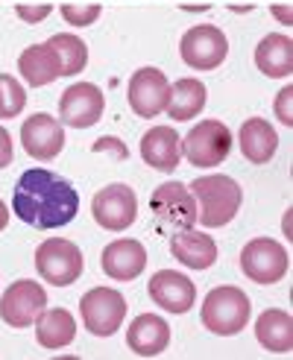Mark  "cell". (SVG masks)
Segmentation results:
<instances>
[{"label": "cell", "instance_id": "obj_1", "mask_svg": "<svg viewBox=\"0 0 293 360\" xmlns=\"http://www.w3.org/2000/svg\"><path fill=\"white\" fill-rule=\"evenodd\" d=\"M12 208L32 229H62L80 214V193L65 176L30 167L15 182Z\"/></svg>", "mask_w": 293, "mask_h": 360}, {"label": "cell", "instance_id": "obj_12", "mask_svg": "<svg viewBox=\"0 0 293 360\" xmlns=\"http://www.w3.org/2000/svg\"><path fill=\"white\" fill-rule=\"evenodd\" d=\"M103 109L106 100L94 82H73L59 97V120L70 129H88V126L100 123Z\"/></svg>", "mask_w": 293, "mask_h": 360}, {"label": "cell", "instance_id": "obj_19", "mask_svg": "<svg viewBox=\"0 0 293 360\" xmlns=\"http://www.w3.org/2000/svg\"><path fill=\"white\" fill-rule=\"evenodd\" d=\"M170 255L188 269H208L217 264V240L206 231L182 229L170 235Z\"/></svg>", "mask_w": 293, "mask_h": 360}, {"label": "cell", "instance_id": "obj_31", "mask_svg": "<svg viewBox=\"0 0 293 360\" xmlns=\"http://www.w3.org/2000/svg\"><path fill=\"white\" fill-rule=\"evenodd\" d=\"M15 12L24 24H42L44 18L53 12V6H47V4H42V6H15Z\"/></svg>", "mask_w": 293, "mask_h": 360}, {"label": "cell", "instance_id": "obj_5", "mask_svg": "<svg viewBox=\"0 0 293 360\" xmlns=\"http://www.w3.org/2000/svg\"><path fill=\"white\" fill-rule=\"evenodd\" d=\"M82 249L65 240V238H50L35 249V273H39L50 287H70L82 276Z\"/></svg>", "mask_w": 293, "mask_h": 360}, {"label": "cell", "instance_id": "obj_7", "mask_svg": "<svg viewBox=\"0 0 293 360\" xmlns=\"http://www.w3.org/2000/svg\"><path fill=\"white\" fill-rule=\"evenodd\" d=\"M80 316L91 337H112L126 319V299L115 287H94L80 299Z\"/></svg>", "mask_w": 293, "mask_h": 360}, {"label": "cell", "instance_id": "obj_24", "mask_svg": "<svg viewBox=\"0 0 293 360\" xmlns=\"http://www.w3.org/2000/svg\"><path fill=\"white\" fill-rule=\"evenodd\" d=\"M255 340L273 354H290L293 349V319L282 308H267L255 319Z\"/></svg>", "mask_w": 293, "mask_h": 360}, {"label": "cell", "instance_id": "obj_21", "mask_svg": "<svg viewBox=\"0 0 293 360\" xmlns=\"http://www.w3.org/2000/svg\"><path fill=\"white\" fill-rule=\"evenodd\" d=\"M255 68L270 79H287L293 74V41L285 32L264 35L255 47Z\"/></svg>", "mask_w": 293, "mask_h": 360}, {"label": "cell", "instance_id": "obj_6", "mask_svg": "<svg viewBox=\"0 0 293 360\" xmlns=\"http://www.w3.org/2000/svg\"><path fill=\"white\" fill-rule=\"evenodd\" d=\"M287 269H290L287 249L273 238H252L241 249V273L261 287L282 281L287 276Z\"/></svg>", "mask_w": 293, "mask_h": 360}, {"label": "cell", "instance_id": "obj_28", "mask_svg": "<svg viewBox=\"0 0 293 360\" xmlns=\"http://www.w3.org/2000/svg\"><path fill=\"white\" fill-rule=\"evenodd\" d=\"M59 12H62V18H65V24H70V27H88V24H94L97 18H100V12H103V6L100 4H88V6H80V4H65V6H59Z\"/></svg>", "mask_w": 293, "mask_h": 360}, {"label": "cell", "instance_id": "obj_4", "mask_svg": "<svg viewBox=\"0 0 293 360\" xmlns=\"http://www.w3.org/2000/svg\"><path fill=\"white\" fill-rule=\"evenodd\" d=\"M229 153H232V132L223 120H214V117L199 120L182 138V155L199 170L220 167L229 158Z\"/></svg>", "mask_w": 293, "mask_h": 360}, {"label": "cell", "instance_id": "obj_25", "mask_svg": "<svg viewBox=\"0 0 293 360\" xmlns=\"http://www.w3.org/2000/svg\"><path fill=\"white\" fill-rule=\"evenodd\" d=\"M18 74H21V79L27 85L42 88V85L56 82L62 77V70L47 44H30L21 56H18Z\"/></svg>", "mask_w": 293, "mask_h": 360}, {"label": "cell", "instance_id": "obj_32", "mask_svg": "<svg viewBox=\"0 0 293 360\" xmlns=\"http://www.w3.org/2000/svg\"><path fill=\"white\" fill-rule=\"evenodd\" d=\"M12 155H15V150H12V135L4 129V126H0V170L12 165Z\"/></svg>", "mask_w": 293, "mask_h": 360}, {"label": "cell", "instance_id": "obj_22", "mask_svg": "<svg viewBox=\"0 0 293 360\" xmlns=\"http://www.w3.org/2000/svg\"><path fill=\"white\" fill-rule=\"evenodd\" d=\"M206 103H208V88H206V82L191 79V77H182V79L170 82V97H168V105H164V112L170 115V120L185 123V120H194L199 112H203Z\"/></svg>", "mask_w": 293, "mask_h": 360}, {"label": "cell", "instance_id": "obj_3", "mask_svg": "<svg viewBox=\"0 0 293 360\" xmlns=\"http://www.w3.org/2000/svg\"><path fill=\"white\" fill-rule=\"evenodd\" d=\"M203 328L214 337H235L241 334L252 319V302L249 296L235 284H220L206 293V302L199 308Z\"/></svg>", "mask_w": 293, "mask_h": 360}, {"label": "cell", "instance_id": "obj_2", "mask_svg": "<svg viewBox=\"0 0 293 360\" xmlns=\"http://www.w3.org/2000/svg\"><path fill=\"white\" fill-rule=\"evenodd\" d=\"M194 202H197V223L206 229H223L229 226L244 202V191L232 176L211 173L197 176L188 185Z\"/></svg>", "mask_w": 293, "mask_h": 360}, {"label": "cell", "instance_id": "obj_18", "mask_svg": "<svg viewBox=\"0 0 293 360\" xmlns=\"http://www.w3.org/2000/svg\"><path fill=\"white\" fill-rule=\"evenodd\" d=\"M126 346L138 357H156L170 346V326L158 314H138L126 328Z\"/></svg>", "mask_w": 293, "mask_h": 360}, {"label": "cell", "instance_id": "obj_36", "mask_svg": "<svg viewBox=\"0 0 293 360\" xmlns=\"http://www.w3.org/2000/svg\"><path fill=\"white\" fill-rule=\"evenodd\" d=\"M182 9H185V12H206L208 4H206V6H182Z\"/></svg>", "mask_w": 293, "mask_h": 360}, {"label": "cell", "instance_id": "obj_20", "mask_svg": "<svg viewBox=\"0 0 293 360\" xmlns=\"http://www.w3.org/2000/svg\"><path fill=\"white\" fill-rule=\"evenodd\" d=\"M237 143H241V153L249 165H267L279 150V132L270 120L249 117L244 120L241 132H237Z\"/></svg>", "mask_w": 293, "mask_h": 360}, {"label": "cell", "instance_id": "obj_13", "mask_svg": "<svg viewBox=\"0 0 293 360\" xmlns=\"http://www.w3.org/2000/svg\"><path fill=\"white\" fill-rule=\"evenodd\" d=\"M150 208L161 220L164 229L182 231V229H194L197 226V202H194L188 185H182V182L158 185L153 191V196H150Z\"/></svg>", "mask_w": 293, "mask_h": 360}, {"label": "cell", "instance_id": "obj_10", "mask_svg": "<svg viewBox=\"0 0 293 360\" xmlns=\"http://www.w3.org/2000/svg\"><path fill=\"white\" fill-rule=\"evenodd\" d=\"M91 217L97 220L100 229L106 231H123L130 229L138 217V200H135V191L123 182L115 185H106L94 193L91 200Z\"/></svg>", "mask_w": 293, "mask_h": 360}, {"label": "cell", "instance_id": "obj_29", "mask_svg": "<svg viewBox=\"0 0 293 360\" xmlns=\"http://www.w3.org/2000/svg\"><path fill=\"white\" fill-rule=\"evenodd\" d=\"M273 112H276V120L282 126H293V88L290 85H285L276 94V100H273Z\"/></svg>", "mask_w": 293, "mask_h": 360}, {"label": "cell", "instance_id": "obj_8", "mask_svg": "<svg viewBox=\"0 0 293 360\" xmlns=\"http://www.w3.org/2000/svg\"><path fill=\"white\" fill-rule=\"evenodd\" d=\"M179 56L194 70H214L229 56V39H226V32L214 24H197L182 35Z\"/></svg>", "mask_w": 293, "mask_h": 360}, {"label": "cell", "instance_id": "obj_30", "mask_svg": "<svg viewBox=\"0 0 293 360\" xmlns=\"http://www.w3.org/2000/svg\"><path fill=\"white\" fill-rule=\"evenodd\" d=\"M94 153H115V158H130V150L120 138H97L94 141Z\"/></svg>", "mask_w": 293, "mask_h": 360}, {"label": "cell", "instance_id": "obj_35", "mask_svg": "<svg viewBox=\"0 0 293 360\" xmlns=\"http://www.w3.org/2000/svg\"><path fill=\"white\" fill-rule=\"evenodd\" d=\"M290 220H293V211L287 208V211H285V220H282V229H285V238H287V240H290V235H293V231H290Z\"/></svg>", "mask_w": 293, "mask_h": 360}, {"label": "cell", "instance_id": "obj_14", "mask_svg": "<svg viewBox=\"0 0 293 360\" xmlns=\"http://www.w3.org/2000/svg\"><path fill=\"white\" fill-rule=\"evenodd\" d=\"M21 147L35 161H53L65 150V126L53 115H32L21 126Z\"/></svg>", "mask_w": 293, "mask_h": 360}, {"label": "cell", "instance_id": "obj_34", "mask_svg": "<svg viewBox=\"0 0 293 360\" xmlns=\"http://www.w3.org/2000/svg\"><path fill=\"white\" fill-rule=\"evenodd\" d=\"M9 226V208L4 205V200H0V231H4Z\"/></svg>", "mask_w": 293, "mask_h": 360}, {"label": "cell", "instance_id": "obj_27", "mask_svg": "<svg viewBox=\"0 0 293 360\" xmlns=\"http://www.w3.org/2000/svg\"><path fill=\"white\" fill-rule=\"evenodd\" d=\"M27 91L12 74H0V120H12L24 112Z\"/></svg>", "mask_w": 293, "mask_h": 360}, {"label": "cell", "instance_id": "obj_26", "mask_svg": "<svg viewBox=\"0 0 293 360\" xmlns=\"http://www.w3.org/2000/svg\"><path fill=\"white\" fill-rule=\"evenodd\" d=\"M44 44L53 50V56H56L62 77H77V74H82V70H85V65H88V47H85V41L80 39V35L56 32V35H50Z\"/></svg>", "mask_w": 293, "mask_h": 360}, {"label": "cell", "instance_id": "obj_9", "mask_svg": "<svg viewBox=\"0 0 293 360\" xmlns=\"http://www.w3.org/2000/svg\"><path fill=\"white\" fill-rule=\"evenodd\" d=\"M47 308V290L32 278L12 281L0 296V319L9 328H30L35 326L39 314Z\"/></svg>", "mask_w": 293, "mask_h": 360}, {"label": "cell", "instance_id": "obj_15", "mask_svg": "<svg viewBox=\"0 0 293 360\" xmlns=\"http://www.w3.org/2000/svg\"><path fill=\"white\" fill-rule=\"evenodd\" d=\"M146 293H150V299L158 304L161 311L182 316V314H188L194 308L197 284L188 276L176 273V269H158V273L150 278V284H146Z\"/></svg>", "mask_w": 293, "mask_h": 360}, {"label": "cell", "instance_id": "obj_33", "mask_svg": "<svg viewBox=\"0 0 293 360\" xmlns=\"http://www.w3.org/2000/svg\"><path fill=\"white\" fill-rule=\"evenodd\" d=\"M270 15L276 18V21H282L285 27L293 24V15H290V6H287V4H273V6H270Z\"/></svg>", "mask_w": 293, "mask_h": 360}, {"label": "cell", "instance_id": "obj_16", "mask_svg": "<svg viewBox=\"0 0 293 360\" xmlns=\"http://www.w3.org/2000/svg\"><path fill=\"white\" fill-rule=\"evenodd\" d=\"M138 153L146 167L158 173H173L182 161V138L173 126H153V129L144 132Z\"/></svg>", "mask_w": 293, "mask_h": 360}, {"label": "cell", "instance_id": "obj_37", "mask_svg": "<svg viewBox=\"0 0 293 360\" xmlns=\"http://www.w3.org/2000/svg\"><path fill=\"white\" fill-rule=\"evenodd\" d=\"M232 12H252V6H229Z\"/></svg>", "mask_w": 293, "mask_h": 360}, {"label": "cell", "instance_id": "obj_23", "mask_svg": "<svg viewBox=\"0 0 293 360\" xmlns=\"http://www.w3.org/2000/svg\"><path fill=\"white\" fill-rule=\"evenodd\" d=\"M73 337H77V319L70 316L68 308H44L35 319V343L42 349H65L73 343Z\"/></svg>", "mask_w": 293, "mask_h": 360}, {"label": "cell", "instance_id": "obj_11", "mask_svg": "<svg viewBox=\"0 0 293 360\" xmlns=\"http://www.w3.org/2000/svg\"><path fill=\"white\" fill-rule=\"evenodd\" d=\"M170 97V79L164 77V70L158 68H141L132 74L130 88H126V100H130V109L144 117V120H153L164 112Z\"/></svg>", "mask_w": 293, "mask_h": 360}, {"label": "cell", "instance_id": "obj_17", "mask_svg": "<svg viewBox=\"0 0 293 360\" xmlns=\"http://www.w3.org/2000/svg\"><path fill=\"white\" fill-rule=\"evenodd\" d=\"M100 266H103V273L115 281H135L146 269V249L135 238H120L103 249Z\"/></svg>", "mask_w": 293, "mask_h": 360}]
</instances>
